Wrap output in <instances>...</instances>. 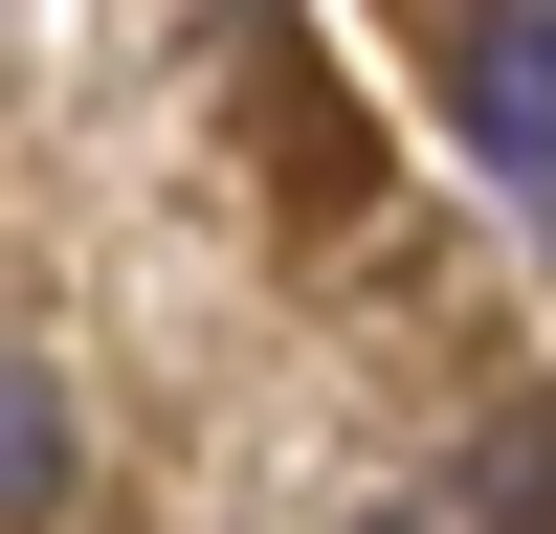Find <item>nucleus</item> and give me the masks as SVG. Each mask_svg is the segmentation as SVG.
Here are the masks:
<instances>
[{
    "instance_id": "f03ea898",
    "label": "nucleus",
    "mask_w": 556,
    "mask_h": 534,
    "mask_svg": "<svg viewBox=\"0 0 556 534\" xmlns=\"http://www.w3.org/2000/svg\"><path fill=\"white\" fill-rule=\"evenodd\" d=\"M468 534H556V400H513L468 445Z\"/></svg>"
},
{
    "instance_id": "7ed1b4c3",
    "label": "nucleus",
    "mask_w": 556,
    "mask_h": 534,
    "mask_svg": "<svg viewBox=\"0 0 556 534\" xmlns=\"http://www.w3.org/2000/svg\"><path fill=\"white\" fill-rule=\"evenodd\" d=\"M45 490H67V379L0 334V512H45Z\"/></svg>"
},
{
    "instance_id": "f257e3e1",
    "label": "nucleus",
    "mask_w": 556,
    "mask_h": 534,
    "mask_svg": "<svg viewBox=\"0 0 556 534\" xmlns=\"http://www.w3.org/2000/svg\"><path fill=\"white\" fill-rule=\"evenodd\" d=\"M445 134H468L490 201L556 245V0H468V23H445Z\"/></svg>"
}]
</instances>
